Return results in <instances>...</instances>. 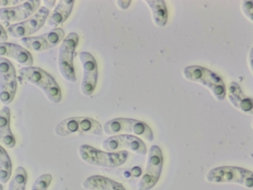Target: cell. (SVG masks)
Wrapping results in <instances>:
<instances>
[{"instance_id":"7402d4cb","label":"cell","mask_w":253,"mask_h":190,"mask_svg":"<svg viewBox=\"0 0 253 190\" xmlns=\"http://www.w3.org/2000/svg\"><path fill=\"white\" fill-rule=\"evenodd\" d=\"M27 180L25 169L22 166L17 167L9 183L8 190H25Z\"/></svg>"},{"instance_id":"ffe728a7","label":"cell","mask_w":253,"mask_h":190,"mask_svg":"<svg viewBox=\"0 0 253 190\" xmlns=\"http://www.w3.org/2000/svg\"><path fill=\"white\" fill-rule=\"evenodd\" d=\"M151 10L154 22L159 27H163L167 22L168 11L166 3L163 0H146Z\"/></svg>"},{"instance_id":"4316f807","label":"cell","mask_w":253,"mask_h":190,"mask_svg":"<svg viewBox=\"0 0 253 190\" xmlns=\"http://www.w3.org/2000/svg\"><path fill=\"white\" fill-rule=\"evenodd\" d=\"M131 1L128 0H118L116 1L118 5L122 9H126L129 5Z\"/></svg>"},{"instance_id":"9c48e42d","label":"cell","mask_w":253,"mask_h":190,"mask_svg":"<svg viewBox=\"0 0 253 190\" xmlns=\"http://www.w3.org/2000/svg\"><path fill=\"white\" fill-rule=\"evenodd\" d=\"M163 166V155L160 148L153 145L149 149L146 168L140 179L137 188L139 190H149L158 182Z\"/></svg>"},{"instance_id":"6da1fadb","label":"cell","mask_w":253,"mask_h":190,"mask_svg":"<svg viewBox=\"0 0 253 190\" xmlns=\"http://www.w3.org/2000/svg\"><path fill=\"white\" fill-rule=\"evenodd\" d=\"M23 80L40 88L48 99L54 103L62 99L61 91L54 78L45 70L38 67H24L18 71Z\"/></svg>"},{"instance_id":"f1b7e54d","label":"cell","mask_w":253,"mask_h":190,"mask_svg":"<svg viewBox=\"0 0 253 190\" xmlns=\"http://www.w3.org/2000/svg\"><path fill=\"white\" fill-rule=\"evenodd\" d=\"M0 190H3V186L1 184H0Z\"/></svg>"},{"instance_id":"484cf974","label":"cell","mask_w":253,"mask_h":190,"mask_svg":"<svg viewBox=\"0 0 253 190\" xmlns=\"http://www.w3.org/2000/svg\"><path fill=\"white\" fill-rule=\"evenodd\" d=\"M8 38L6 30L0 24V43L5 42Z\"/></svg>"},{"instance_id":"9a60e30c","label":"cell","mask_w":253,"mask_h":190,"mask_svg":"<svg viewBox=\"0 0 253 190\" xmlns=\"http://www.w3.org/2000/svg\"><path fill=\"white\" fill-rule=\"evenodd\" d=\"M0 57L11 58L24 67L32 66L34 62L28 49L12 43H0Z\"/></svg>"},{"instance_id":"5bb4252c","label":"cell","mask_w":253,"mask_h":190,"mask_svg":"<svg viewBox=\"0 0 253 190\" xmlns=\"http://www.w3.org/2000/svg\"><path fill=\"white\" fill-rule=\"evenodd\" d=\"M40 0H27L16 6L0 8V20L4 22L23 21L38 9Z\"/></svg>"},{"instance_id":"83f0119b","label":"cell","mask_w":253,"mask_h":190,"mask_svg":"<svg viewBox=\"0 0 253 190\" xmlns=\"http://www.w3.org/2000/svg\"><path fill=\"white\" fill-rule=\"evenodd\" d=\"M43 3L44 4V6L47 8L48 9H52L54 6L56 0H43ZM50 10V9H49Z\"/></svg>"},{"instance_id":"3957f363","label":"cell","mask_w":253,"mask_h":190,"mask_svg":"<svg viewBox=\"0 0 253 190\" xmlns=\"http://www.w3.org/2000/svg\"><path fill=\"white\" fill-rule=\"evenodd\" d=\"M79 154L85 162L93 165L114 168L123 164L127 160L128 153L125 150L104 151L88 144L79 147Z\"/></svg>"},{"instance_id":"cb8c5ba5","label":"cell","mask_w":253,"mask_h":190,"mask_svg":"<svg viewBox=\"0 0 253 190\" xmlns=\"http://www.w3.org/2000/svg\"><path fill=\"white\" fill-rule=\"evenodd\" d=\"M242 8L245 15L252 20V3L249 1H244Z\"/></svg>"},{"instance_id":"ba28073f","label":"cell","mask_w":253,"mask_h":190,"mask_svg":"<svg viewBox=\"0 0 253 190\" xmlns=\"http://www.w3.org/2000/svg\"><path fill=\"white\" fill-rule=\"evenodd\" d=\"M50 13V10L44 6L39 8L27 19L9 26L7 35L14 38L29 37L37 32L44 25Z\"/></svg>"},{"instance_id":"8fae6325","label":"cell","mask_w":253,"mask_h":190,"mask_svg":"<svg viewBox=\"0 0 253 190\" xmlns=\"http://www.w3.org/2000/svg\"><path fill=\"white\" fill-rule=\"evenodd\" d=\"M102 147L108 151L127 149L140 155H144L147 153V148L143 141L130 134L111 136L103 142Z\"/></svg>"},{"instance_id":"603a6c76","label":"cell","mask_w":253,"mask_h":190,"mask_svg":"<svg viewBox=\"0 0 253 190\" xmlns=\"http://www.w3.org/2000/svg\"><path fill=\"white\" fill-rule=\"evenodd\" d=\"M52 180L50 174H43L40 176L34 182L31 190H47Z\"/></svg>"},{"instance_id":"52a82bcc","label":"cell","mask_w":253,"mask_h":190,"mask_svg":"<svg viewBox=\"0 0 253 190\" xmlns=\"http://www.w3.org/2000/svg\"><path fill=\"white\" fill-rule=\"evenodd\" d=\"M207 180L214 183H234L248 188L253 187V173L248 170L233 166H223L211 170Z\"/></svg>"},{"instance_id":"4fadbf2b","label":"cell","mask_w":253,"mask_h":190,"mask_svg":"<svg viewBox=\"0 0 253 190\" xmlns=\"http://www.w3.org/2000/svg\"><path fill=\"white\" fill-rule=\"evenodd\" d=\"M79 58L83 70L81 90L85 96L91 95L94 92L98 79V68L94 57L89 52L82 51Z\"/></svg>"},{"instance_id":"d4e9b609","label":"cell","mask_w":253,"mask_h":190,"mask_svg":"<svg viewBox=\"0 0 253 190\" xmlns=\"http://www.w3.org/2000/svg\"><path fill=\"white\" fill-rule=\"evenodd\" d=\"M24 1L21 0H0V6L2 8L12 7L18 5Z\"/></svg>"},{"instance_id":"30bf717a","label":"cell","mask_w":253,"mask_h":190,"mask_svg":"<svg viewBox=\"0 0 253 190\" xmlns=\"http://www.w3.org/2000/svg\"><path fill=\"white\" fill-rule=\"evenodd\" d=\"M17 88L16 70L7 58L0 57V100L4 104L13 100Z\"/></svg>"},{"instance_id":"2e32d148","label":"cell","mask_w":253,"mask_h":190,"mask_svg":"<svg viewBox=\"0 0 253 190\" xmlns=\"http://www.w3.org/2000/svg\"><path fill=\"white\" fill-rule=\"evenodd\" d=\"M82 185L84 189L91 190H126L121 183L98 175L87 177Z\"/></svg>"},{"instance_id":"ac0fdd59","label":"cell","mask_w":253,"mask_h":190,"mask_svg":"<svg viewBox=\"0 0 253 190\" xmlns=\"http://www.w3.org/2000/svg\"><path fill=\"white\" fill-rule=\"evenodd\" d=\"M74 2L73 0L58 1L56 6L46 20L47 25L56 27L65 22L72 12Z\"/></svg>"},{"instance_id":"44dd1931","label":"cell","mask_w":253,"mask_h":190,"mask_svg":"<svg viewBox=\"0 0 253 190\" xmlns=\"http://www.w3.org/2000/svg\"><path fill=\"white\" fill-rule=\"evenodd\" d=\"M12 164L6 150L0 144V182L6 184L11 177Z\"/></svg>"},{"instance_id":"277c9868","label":"cell","mask_w":253,"mask_h":190,"mask_svg":"<svg viewBox=\"0 0 253 190\" xmlns=\"http://www.w3.org/2000/svg\"><path fill=\"white\" fill-rule=\"evenodd\" d=\"M103 131L107 135L129 133L141 137L148 142L153 140L152 130L145 123L132 118H116L103 126Z\"/></svg>"},{"instance_id":"7c38bea8","label":"cell","mask_w":253,"mask_h":190,"mask_svg":"<svg viewBox=\"0 0 253 190\" xmlns=\"http://www.w3.org/2000/svg\"><path fill=\"white\" fill-rule=\"evenodd\" d=\"M65 35L64 30L60 28H55L42 35L23 38L20 43L27 49L39 52L48 49L57 45Z\"/></svg>"},{"instance_id":"e0dca14e","label":"cell","mask_w":253,"mask_h":190,"mask_svg":"<svg viewBox=\"0 0 253 190\" xmlns=\"http://www.w3.org/2000/svg\"><path fill=\"white\" fill-rule=\"evenodd\" d=\"M10 110L6 106L0 110V142L8 148L14 147L15 138L11 130Z\"/></svg>"},{"instance_id":"8992f818","label":"cell","mask_w":253,"mask_h":190,"mask_svg":"<svg viewBox=\"0 0 253 190\" xmlns=\"http://www.w3.org/2000/svg\"><path fill=\"white\" fill-rule=\"evenodd\" d=\"M79 39L76 33H70L63 40L59 49L58 63L60 73L65 80L71 83L76 81L74 55Z\"/></svg>"},{"instance_id":"5b68a950","label":"cell","mask_w":253,"mask_h":190,"mask_svg":"<svg viewBox=\"0 0 253 190\" xmlns=\"http://www.w3.org/2000/svg\"><path fill=\"white\" fill-rule=\"evenodd\" d=\"M55 134L65 137L76 133L100 136L103 134L101 125L94 119L87 117H72L59 123L54 129Z\"/></svg>"},{"instance_id":"7a4b0ae2","label":"cell","mask_w":253,"mask_h":190,"mask_svg":"<svg viewBox=\"0 0 253 190\" xmlns=\"http://www.w3.org/2000/svg\"><path fill=\"white\" fill-rule=\"evenodd\" d=\"M183 75L186 79L207 88L217 99H224L225 84L220 77L213 71L202 66L191 65L184 68Z\"/></svg>"},{"instance_id":"d6986e66","label":"cell","mask_w":253,"mask_h":190,"mask_svg":"<svg viewBox=\"0 0 253 190\" xmlns=\"http://www.w3.org/2000/svg\"><path fill=\"white\" fill-rule=\"evenodd\" d=\"M228 97L235 107L245 112L252 110V99L243 94L241 88L236 83L232 82L230 84L228 89Z\"/></svg>"}]
</instances>
